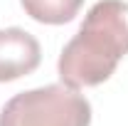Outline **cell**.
Returning <instances> with one entry per match:
<instances>
[{
	"instance_id": "6da1fadb",
	"label": "cell",
	"mask_w": 128,
	"mask_h": 126,
	"mask_svg": "<svg viewBox=\"0 0 128 126\" xmlns=\"http://www.w3.org/2000/svg\"><path fill=\"white\" fill-rule=\"evenodd\" d=\"M128 54V3L98 0L86 13L79 32L59 54L62 84L84 89L96 87L116 72Z\"/></svg>"
},
{
	"instance_id": "3957f363",
	"label": "cell",
	"mask_w": 128,
	"mask_h": 126,
	"mask_svg": "<svg viewBox=\"0 0 128 126\" xmlns=\"http://www.w3.org/2000/svg\"><path fill=\"white\" fill-rule=\"evenodd\" d=\"M42 59L37 37L22 27L0 30V84L32 74Z\"/></svg>"
},
{
	"instance_id": "7a4b0ae2",
	"label": "cell",
	"mask_w": 128,
	"mask_h": 126,
	"mask_svg": "<svg viewBox=\"0 0 128 126\" xmlns=\"http://www.w3.org/2000/svg\"><path fill=\"white\" fill-rule=\"evenodd\" d=\"M91 104L79 89L47 84L15 94L0 111V126H89Z\"/></svg>"
},
{
	"instance_id": "277c9868",
	"label": "cell",
	"mask_w": 128,
	"mask_h": 126,
	"mask_svg": "<svg viewBox=\"0 0 128 126\" xmlns=\"http://www.w3.org/2000/svg\"><path fill=\"white\" fill-rule=\"evenodd\" d=\"M25 13L42 25H64L72 22L84 0H20Z\"/></svg>"
}]
</instances>
